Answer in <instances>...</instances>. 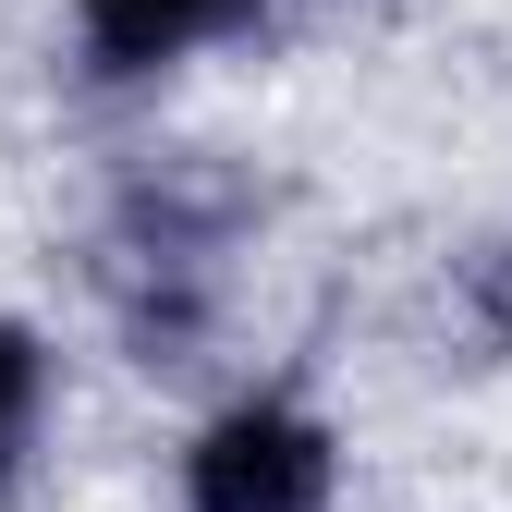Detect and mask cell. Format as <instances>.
Segmentation results:
<instances>
[{"label": "cell", "instance_id": "obj_1", "mask_svg": "<svg viewBox=\"0 0 512 512\" xmlns=\"http://www.w3.org/2000/svg\"><path fill=\"white\" fill-rule=\"evenodd\" d=\"M183 500L196 512H317L330 500V427H317L305 403H281V391H256V403L196 427Z\"/></svg>", "mask_w": 512, "mask_h": 512}, {"label": "cell", "instance_id": "obj_2", "mask_svg": "<svg viewBox=\"0 0 512 512\" xmlns=\"http://www.w3.org/2000/svg\"><path fill=\"white\" fill-rule=\"evenodd\" d=\"M244 25H256V0H74V37H86V74H98V86L171 74L183 49L244 37Z\"/></svg>", "mask_w": 512, "mask_h": 512}, {"label": "cell", "instance_id": "obj_3", "mask_svg": "<svg viewBox=\"0 0 512 512\" xmlns=\"http://www.w3.org/2000/svg\"><path fill=\"white\" fill-rule=\"evenodd\" d=\"M37 403H49V354L13 330V317H0V452H13V439L37 427Z\"/></svg>", "mask_w": 512, "mask_h": 512}, {"label": "cell", "instance_id": "obj_4", "mask_svg": "<svg viewBox=\"0 0 512 512\" xmlns=\"http://www.w3.org/2000/svg\"><path fill=\"white\" fill-rule=\"evenodd\" d=\"M476 293H488V330L512 342V244H488V256H476Z\"/></svg>", "mask_w": 512, "mask_h": 512}]
</instances>
